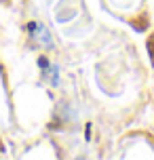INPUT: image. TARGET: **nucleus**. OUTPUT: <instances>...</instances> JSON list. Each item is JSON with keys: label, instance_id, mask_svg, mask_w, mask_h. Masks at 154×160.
Wrapping results in <instances>:
<instances>
[{"label": "nucleus", "instance_id": "nucleus-1", "mask_svg": "<svg viewBox=\"0 0 154 160\" xmlns=\"http://www.w3.org/2000/svg\"><path fill=\"white\" fill-rule=\"evenodd\" d=\"M28 36H30V40L36 47L53 48V36H51V32L42 23H38V21H30L28 23Z\"/></svg>", "mask_w": 154, "mask_h": 160}, {"label": "nucleus", "instance_id": "nucleus-2", "mask_svg": "<svg viewBox=\"0 0 154 160\" xmlns=\"http://www.w3.org/2000/svg\"><path fill=\"white\" fill-rule=\"evenodd\" d=\"M38 68H40L42 80H44L47 84H51V87L59 84V68H57V65H53L47 57H38Z\"/></svg>", "mask_w": 154, "mask_h": 160}]
</instances>
